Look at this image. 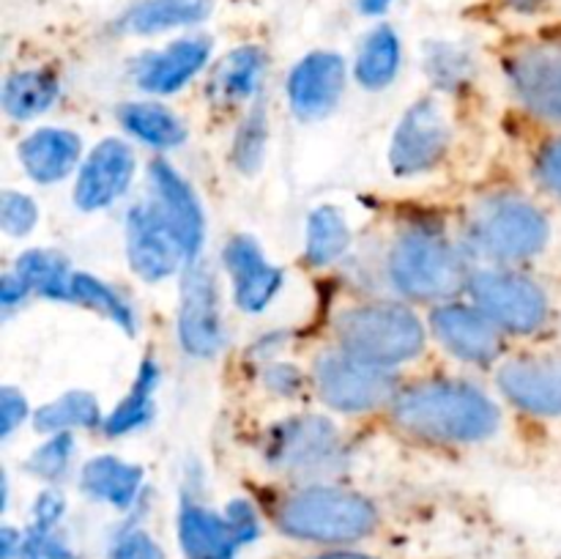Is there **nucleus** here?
<instances>
[{
    "label": "nucleus",
    "mask_w": 561,
    "mask_h": 559,
    "mask_svg": "<svg viewBox=\"0 0 561 559\" xmlns=\"http://www.w3.org/2000/svg\"><path fill=\"white\" fill-rule=\"evenodd\" d=\"M507 77L529 113L561 126V42L520 47L507 60Z\"/></svg>",
    "instance_id": "obj_9"
},
{
    "label": "nucleus",
    "mask_w": 561,
    "mask_h": 559,
    "mask_svg": "<svg viewBox=\"0 0 561 559\" xmlns=\"http://www.w3.org/2000/svg\"><path fill=\"white\" fill-rule=\"evenodd\" d=\"M266 458L283 471L329 469L340 458L337 427L318 414L290 417L268 433Z\"/></svg>",
    "instance_id": "obj_8"
},
{
    "label": "nucleus",
    "mask_w": 561,
    "mask_h": 559,
    "mask_svg": "<svg viewBox=\"0 0 561 559\" xmlns=\"http://www.w3.org/2000/svg\"><path fill=\"white\" fill-rule=\"evenodd\" d=\"M266 58L257 47H239L219 60L211 77V96L217 104H241L261 85Z\"/></svg>",
    "instance_id": "obj_24"
},
{
    "label": "nucleus",
    "mask_w": 561,
    "mask_h": 559,
    "mask_svg": "<svg viewBox=\"0 0 561 559\" xmlns=\"http://www.w3.org/2000/svg\"><path fill=\"white\" fill-rule=\"evenodd\" d=\"M58 77L53 71L44 69H25L16 71L5 80L3 88V107L11 118L25 121L33 115L44 113V110L53 107V102L58 99Z\"/></svg>",
    "instance_id": "obj_25"
},
{
    "label": "nucleus",
    "mask_w": 561,
    "mask_h": 559,
    "mask_svg": "<svg viewBox=\"0 0 561 559\" xmlns=\"http://www.w3.org/2000/svg\"><path fill=\"white\" fill-rule=\"evenodd\" d=\"M316 387L332 409L367 411L394 392V376L389 367L359 360L348 351H327L316 362Z\"/></svg>",
    "instance_id": "obj_6"
},
{
    "label": "nucleus",
    "mask_w": 561,
    "mask_h": 559,
    "mask_svg": "<svg viewBox=\"0 0 561 559\" xmlns=\"http://www.w3.org/2000/svg\"><path fill=\"white\" fill-rule=\"evenodd\" d=\"M449 148V121L433 99H420L403 115L392 137L389 164L398 175H420L436 168Z\"/></svg>",
    "instance_id": "obj_10"
},
{
    "label": "nucleus",
    "mask_w": 561,
    "mask_h": 559,
    "mask_svg": "<svg viewBox=\"0 0 561 559\" xmlns=\"http://www.w3.org/2000/svg\"><path fill=\"white\" fill-rule=\"evenodd\" d=\"M535 175L542 190L551 192L561 203V129L553 137H548L537 151Z\"/></svg>",
    "instance_id": "obj_36"
},
{
    "label": "nucleus",
    "mask_w": 561,
    "mask_h": 559,
    "mask_svg": "<svg viewBox=\"0 0 561 559\" xmlns=\"http://www.w3.org/2000/svg\"><path fill=\"white\" fill-rule=\"evenodd\" d=\"M225 515H228V521L233 524L236 535H239L241 543L257 537V529H261V526H257V515L250 504L241 502V499H236V502L228 504V513Z\"/></svg>",
    "instance_id": "obj_40"
},
{
    "label": "nucleus",
    "mask_w": 561,
    "mask_h": 559,
    "mask_svg": "<svg viewBox=\"0 0 561 559\" xmlns=\"http://www.w3.org/2000/svg\"><path fill=\"white\" fill-rule=\"evenodd\" d=\"M115 559H162V551H159V546L148 535L129 532L115 546Z\"/></svg>",
    "instance_id": "obj_38"
},
{
    "label": "nucleus",
    "mask_w": 561,
    "mask_h": 559,
    "mask_svg": "<svg viewBox=\"0 0 561 559\" xmlns=\"http://www.w3.org/2000/svg\"><path fill=\"white\" fill-rule=\"evenodd\" d=\"M499 387L529 414L561 417V356L507 362L499 373Z\"/></svg>",
    "instance_id": "obj_13"
},
{
    "label": "nucleus",
    "mask_w": 561,
    "mask_h": 559,
    "mask_svg": "<svg viewBox=\"0 0 561 559\" xmlns=\"http://www.w3.org/2000/svg\"><path fill=\"white\" fill-rule=\"evenodd\" d=\"M211 9L214 0H140L121 16L118 27L126 33H159L203 22Z\"/></svg>",
    "instance_id": "obj_23"
},
{
    "label": "nucleus",
    "mask_w": 561,
    "mask_h": 559,
    "mask_svg": "<svg viewBox=\"0 0 561 559\" xmlns=\"http://www.w3.org/2000/svg\"><path fill=\"white\" fill-rule=\"evenodd\" d=\"M263 148H266V110L255 107L241 124L239 135L233 142V159L241 170L252 173L257 170L263 159Z\"/></svg>",
    "instance_id": "obj_34"
},
{
    "label": "nucleus",
    "mask_w": 561,
    "mask_h": 559,
    "mask_svg": "<svg viewBox=\"0 0 561 559\" xmlns=\"http://www.w3.org/2000/svg\"><path fill=\"white\" fill-rule=\"evenodd\" d=\"M469 285L480 310L499 327L529 334L548 323L551 301L535 280L507 272H482L474 274Z\"/></svg>",
    "instance_id": "obj_7"
},
{
    "label": "nucleus",
    "mask_w": 561,
    "mask_h": 559,
    "mask_svg": "<svg viewBox=\"0 0 561 559\" xmlns=\"http://www.w3.org/2000/svg\"><path fill=\"white\" fill-rule=\"evenodd\" d=\"M499 323L482 310L466 305H444L433 312V329L444 349L466 362H491L502 351Z\"/></svg>",
    "instance_id": "obj_16"
},
{
    "label": "nucleus",
    "mask_w": 561,
    "mask_h": 559,
    "mask_svg": "<svg viewBox=\"0 0 561 559\" xmlns=\"http://www.w3.org/2000/svg\"><path fill=\"white\" fill-rule=\"evenodd\" d=\"M389 3H392V0H359V9L365 11V14H381V11L389 9Z\"/></svg>",
    "instance_id": "obj_44"
},
{
    "label": "nucleus",
    "mask_w": 561,
    "mask_h": 559,
    "mask_svg": "<svg viewBox=\"0 0 561 559\" xmlns=\"http://www.w3.org/2000/svg\"><path fill=\"white\" fill-rule=\"evenodd\" d=\"M71 299L99 310L102 316H107L110 321L118 323L124 332H135V310H131V305L118 294V290L110 288V285L102 283L99 277H91V274H75V280H71Z\"/></svg>",
    "instance_id": "obj_32"
},
{
    "label": "nucleus",
    "mask_w": 561,
    "mask_h": 559,
    "mask_svg": "<svg viewBox=\"0 0 561 559\" xmlns=\"http://www.w3.org/2000/svg\"><path fill=\"white\" fill-rule=\"evenodd\" d=\"M33 513H36V526L49 529V526L64 515V499H60L58 493H42Z\"/></svg>",
    "instance_id": "obj_42"
},
{
    "label": "nucleus",
    "mask_w": 561,
    "mask_h": 559,
    "mask_svg": "<svg viewBox=\"0 0 561 559\" xmlns=\"http://www.w3.org/2000/svg\"><path fill=\"white\" fill-rule=\"evenodd\" d=\"M266 384L279 395H294L301 384V373L294 365H274L266 370Z\"/></svg>",
    "instance_id": "obj_41"
},
{
    "label": "nucleus",
    "mask_w": 561,
    "mask_h": 559,
    "mask_svg": "<svg viewBox=\"0 0 561 559\" xmlns=\"http://www.w3.org/2000/svg\"><path fill=\"white\" fill-rule=\"evenodd\" d=\"M370 499L345 488H305L277 507V526L288 537L307 543H354L376 529Z\"/></svg>",
    "instance_id": "obj_2"
},
{
    "label": "nucleus",
    "mask_w": 561,
    "mask_h": 559,
    "mask_svg": "<svg viewBox=\"0 0 561 559\" xmlns=\"http://www.w3.org/2000/svg\"><path fill=\"white\" fill-rule=\"evenodd\" d=\"M25 398L16 389L5 387L3 395H0V431H3V436H9L25 420Z\"/></svg>",
    "instance_id": "obj_39"
},
{
    "label": "nucleus",
    "mask_w": 561,
    "mask_h": 559,
    "mask_svg": "<svg viewBox=\"0 0 561 559\" xmlns=\"http://www.w3.org/2000/svg\"><path fill=\"white\" fill-rule=\"evenodd\" d=\"M99 420H102V411H99L96 398L88 392L60 395V398L53 400V403L42 406V409L36 411V417H33L36 427L44 433H53V431L64 433L77 425L93 427L99 425Z\"/></svg>",
    "instance_id": "obj_31"
},
{
    "label": "nucleus",
    "mask_w": 561,
    "mask_h": 559,
    "mask_svg": "<svg viewBox=\"0 0 561 559\" xmlns=\"http://www.w3.org/2000/svg\"><path fill=\"white\" fill-rule=\"evenodd\" d=\"M225 266L233 280L236 305L247 312H261L283 288V272L266 261L250 236H233L225 247Z\"/></svg>",
    "instance_id": "obj_15"
},
{
    "label": "nucleus",
    "mask_w": 561,
    "mask_h": 559,
    "mask_svg": "<svg viewBox=\"0 0 561 559\" xmlns=\"http://www.w3.org/2000/svg\"><path fill=\"white\" fill-rule=\"evenodd\" d=\"M181 345L192 356H211L222 345V312H219V290L211 269L192 263L181 288L179 312Z\"/></svg>",
    "instance_id": "obj_12"
},
{
    "label": "nucleus",
    "mask_w": 561,
    "mask_h": 559,
    "mask_svg": "<svg viewBox=\"0 0 561 559\" xmlns=\"http://www.w3.org/2000/svg\"><path fill=\"white\" fill-rule=\"evenodd\" d=\"M142 486V469L131 466L115 455H99L88 460L80 471V488L99 502H110L115 507H129Z\"/></svg>",
    "instance_id": "obj_22"
},
{
    "label": "nucleus",
    "mask_w": 561,
    "mask_h": 559,
    "mask_svg": "<svg viewBox=\"0 0 561 559\" xmlns=\"http://www.w3.org/2000/svg\"><path fill=\"white\" fill-rule=\"evenodd\" d=\"M20 559H77V554L53 535V529L36 526L25 540H20Z\"/></svg>",
    "instance_id": "obj_37"
},
{
    "label": "nucleus",
    "mask_w": 561,
    "mask_h": 559,
    "mask_svg": "<svg viewBox=\"0 0 561 559\" xmlns=\"http://www.w3.org/2000/svg\"><path fill=\"white\" fill-rule=\"evenodd\" d=\"M351 244V230L337 208H318L307 223V261L312 266H327L337 261Z\"/></svg>",
    "instance_id": "obj_30"
},
{
    "label": "nucleus",
    "mask_w": 561,
    "mask_h": 559,
    "mask_svg": "<svg viewBox=\"0 0 561 559\" xmlns=\"http://www.w3.org/2000/svg\"><path fill=\"white\" fill-rule=\"evenodd\" d=\"M179 537L190 559H233L236 548L241 546L228 515L214 513L192 499L181 502Z\"/></svg>",
    "instance_id": "obj_20"
},
{
    "label": "nucleus",
    "mask_w": 561,
    "mask_h": 559,
    "mask_svg": "<svg viewBox=\"0 0 561 559\" xmlns=\"http://www.w3.org/2000/svg\"><path fill=\"white\" fill-rule=\"evenodd\" d=\"M27 283L25 280L20 277V274H5L3 277V285H0V301H3L5 307H11V305H16V301H22L25 299V294H27Z\"/></svg>",
    "instance_id": "obj_43"
},
{
    "label": "nucleus",
    "mask_w": 561,
    "mask_h": 559,
    "mask_svg": "<svg viewBox=\"0 0 561 559\" xmlns=\"http://www.w3.org/2000/svg\"><path fill=\"white\" fill-rule=\"evenodd\" d=\"M316 559H373V557H365V554H351V551H337V554H323V557H316Z\"/></svg>",
    "instance_id": "obj_45"
},
{
    "label": "nucleus",
    "mask_w": 561,
    "mask_h": 559,
    "mask_svg": "<svg viewBox=\"0 0 561 559\" xmlns=\"http://www.w3.org/2000/svg\"><path fill=\"white\" fill-rule=\"evenodd\" d=\"M400 66V38L392 27H378L367 36L356 60V80L365 88H387Z\"/></svg>",
    "instance_id": "obj_28"
},
{
    "label": "nucleus",
    "mask_w": 561,
    "mask_h": 559,
    "mask_svg": "<svg viewBox=\"0 0 561 559\" xmlns=\"http://www.w3.org/2000/svg\"><path fill=\"white\" fill-rule=\"evenodd\" d=\"M38 219L36 203L27 195L14 190H5L0 197V228L9 236H25Z\"/></svg>",
    "instance_id": "obj_35"
},
{
    "label": "nucleus",
    "mask_w": 561,
    "mask_h": 559,
    "mask_svg": "<svg viewBox=\"0 0 561 559\" xmlns=\"http://www.w3.org/2000/svg\"><path fill=\"white\" fill-rule=\"evenodd\" d=\"M80 137L66 129H38L27 140H22L20 159L27 175L38 184H53L71 173L80 157Z\"/></svg>",
    "instance_id": "obj_21"
},
{
    "label": "nucleus",
    "mask_w": 561,
    "mask_h": 559,
    "mask_svg": "<svg viewBox=\"0 0 561 559\" xmlns=\"http://www.w3.org/2000/svg\"><path fill=\"white\" fill-rule=\"evenodd\" d=\"M126 255H129L131 269L153 283V280L170 277L186 252L162 208L140 203L126 217Z\"/></svg>",
    "instance_id": "obj_11"
},
{
    "label": "nucleus",
    "mask_w": 561,
    "mask_h": 559,
    "mask_svg": "<svg viewBox=\"0 0 561 559\" xmlns=\"http://www.w3.org/2000/svg\"><path fill=\"white\" fill-rule=\"evenodd\" d=\"M389 277L411 299H447L466 283V263L447 236L411 228L392 244Z\"/></svg>",
    "instance_id": "obj_3"
},
{
    "label": "nucleus",
    "mask_w": 561,
    "mask_h": 559,
    "mask_svg": "<svg viewBox=\"0 0 561 559\" xmlns=\"http://www.w3.org/2000/svg\"><path fill=\"white\" fill-rule=\"evenodd\" d=\"M157 384H159L157 362L153 360L142 362L140 373H137L135 384L129 387L126 398L115 406V411L107 417V422H104V431H107L110 436H124V433L135 431V427H140L142 422L151 420Z\"/></svg>",
    "instance_id": "obj_27"
},
{
    "label": "nucleus",
    "mask_w": 561,
    "mask_h": 559,
    "mask_svg": "<svg viewBox=\"0 0 561 559\" xmlns=\"http://www.w3.org/2000/svg\"><path fill=\"white\" fill-rule=\"evenodd\" d=\"M131 173H135V153L126 142L104 140L99 142L85 159L77 179V206L82 212H96V208L110 206L118 201L129 186Z\"/></svg>",
    "instance_id": "obj_14"
},
{
    "label": "nucleus",
    "mask_w": 561,
    "mask_h": 559,
    "mask_svg": "<svg viewBox=\"0 0 561 559\" xmlns=\"http://www.w3.org/2000/svg\"><path fill=\"white\" fill-rule=\"evenodd\" d=\"M208 53H211L208 38H181V42L164 47L162 53H153L140 60L135 77L146 91L173 93L206 66Z\"/></svg>",
    "instance_id": "obj_19"
},
{
    "label": "nucleus",
    "mask_w": 561,
    "mask_h": 559,
    "mask_svg": "<svg viewBox=\"0 0 561 559\" xmlns=\"http://www.w3.org/2000/svg\"><path fill=\"white\" fill-rule=\"evenodd\" d=\"M345 85V64L334 53H312L288 80V96L299 118H321L337 104Z\"/></svg>",
    "instance_id": "obj_17"
},
{
    "label": "nucleus",
    "mask_w": 561,
    "mask_h": 559,
    "mask_svg": "<svg viewBox=\"0 0 561 559\" xmlns=\"http://www.w3.org/2000/svg\"><path fill=\"white\" fill-rule=\"evenodd\" d=\"M14 272L25 280L27 288L47 296V299H71V280H75V274L69 272L64 258L53 255V252H25L16 261Z\"/></svg>",
    "instance_id": "obj_29"
},
{
    "label": "nucleus",
    "mask_w": 561,
    "mask_h": 559,
    "mask_svg": "<svg viewBox=\"0 0 561 559\" xmlns=\"http://www.w3.org/2000/svg\"><path fill=\"white\" fill-rule=\"evenodd\" d=\"M334 332L343 351L376 365H398L425 345L420 318L400 305H362L340 312Z\"/></svg>",
    "instance_id": "obj_4"
},
{
    "label": "nucleus",
    "mask_w": 561,
    "mask_h": 559,
    "mask_svg": "<svg viewBox=\"0 0 561 559\" xmlns=\"http://www.w3.org/2000/svg\"><path fill=\"white\" fill-rule=\"evenodd\" d=\"M71 455H75V436L69 431L55 433L47 444L36 449L27 460V469L42 480H58L69 471Z\"/></svg>",
    "instance_id": "obj_33"
},
{
    "label": "nucleus",
    "mask_w": 561,
    "mask_h": 559,
    "mask_svg": "<svg viewBox=\"0 0 561 559\" xmlns=\"http://www.w3.org/2000/svg\"><path fill=\"white\" fill-rule=\"evenodd\" d=\"M121 124L140 137L142 142L153 148H173L184 140L186 129L175 113H170L162 104L151 102H131L121 107Z\"/></svg>",
    "instance_id": "obj_26"
},
{
    "label": "nucleus",
    "mask_w": 561,
    "mask_h": 559,
    "mask_svg": "<svg viewBox=\"0 0 561 559\" xmlns=\"http://www.w3.org/2000/svg\"><path fill=\"white\" fill-rule=\"evenodd\" d=\"M151 184L153 190H157V206L162 208L170 228L179 236L186 258H195L203 244V212L195 192H192L190 184L164 162L151 164Z\"/></svg>",
    "instance_id": "obj_18"
},
{
    "label": "nucleus",
    "mask_w": 561,
    "mask_h": 559,
    "mask_svg": "<svg viewBox=\"0 0 561 559\" xmlns=\"http://www.w3.org/2000/svg\"><path fill=\"white\" fill-rule=\"evenodd\" d=\"M392 420L403 431L433 442H480L496 433L499 409L469 384L433 381L400 392Z\"/></svg>",
    "instance_id": "obj_1"
},
{
    "label": "nucleus",
    "mask_w": 561,
    "mask_h": 559,
    "mask_svg": "<svg viewBox=\"0 0 561 559\" xmlns=\"http://www.w3.org/2000/svg\"><path fill=\"white\" fill-rule=\"evenodd\" d=\"M471 239L496 261H529L548 247L551 225L526 197L493 195L471 214Z\"/></svg>",
    "instance_id": "obj_5"
}]
</instances>
